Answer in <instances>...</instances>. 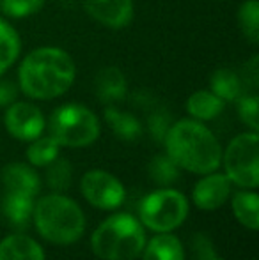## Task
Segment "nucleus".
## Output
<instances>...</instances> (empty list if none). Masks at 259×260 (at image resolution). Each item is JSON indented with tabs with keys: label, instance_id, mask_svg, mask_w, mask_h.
<instances>
[{
	"label": "nucleus",
	"instance_id": "obj_1",
	"mask_svg": "<svg viewBox=\"0 0 259 260\" xmlns=\"http://www.w3.org/2000/svg\"><path fill=\"white\" fill-rule=\"evenodd\" d=\"M75 78V60L57 46L32 50L18 68V87L31 100H55L71 89Z\"/></svg>",
	"mask_w": 259,
	"mask_h": 260
},
{
	"label": "nucleus",
	"instance_id": "obj_2",
	"mask_svg": "<svg viewBox=\"0 0 259 260\" xmlns=\"http://www.w3.org/2000/svg\"><path fill=\"white\" fill-rule=\"evenodd\" d=\"M163 142L167 156L188 172L210 174L220 165V144L215 135L195 119H183L170 124Z\"/></svg>",
	"mask_w": 259,
	"mask_h": 260
},
{
	"label": "nucleus",
	"instance_id": "obj_3",
	"mask_svg": "<svg viewBox=\"0 0 259 260\" xmlns=\"http://www.w3.org/2000/svg\"><path fill=\"white\" fill-rule=\"evenodd\" d=\"M32 214L39 234L50 243L71 244L85 230V218L78 204L59 193L43 197Z\"/></svg>",
	"mask_w": 259,
	"mask_h": 260
},
{
	"label": "nucleus",
	"instance_id": "obj_4",
	"mask_svg": "<svg viewBox=\"0 0 259 260\" xmlns=\"http://www.w3.org/2000/svg\"><path fill=\"white\" fill-rule=\"evenodd\" d=\"M146 234L130 214H114L93 234V250L103 260H135L142 253Z\"/></svg>",
	"mask_w": 259,
	"mask_h": 260
},
{
	"label": "nucleus",
	"instance_id": "obj_5",
	"mask_svg": "<svg viewBox=\"0 0 259 260\" xmlns=\"http://www.w3.org/2000/svg\"><path fill=\"white\" fill-rule=\"evenodd\" d=\"M50 137L64 147H87L100 137V120L83 105H63L50 117Z\"/></svg>",
	"mask_w": 259,
	"mask_h": 260
},
{
	"label": "nucleus",
	"instance_id": "obj_6",
	"mask_svg": "<svg viewBox=\"0 0 259 260\" xmlns=\"http://www.w3.org/2000/svg\"><path fill=\"white\" fill-rule=\"evenodd\" d=\"M188 216V202L176 189H158L146 197L140 207V221L155 232H170Z\"/></svg>",
	"mask_w": 259,
	"mask_h": 260
},
{
	"label": "nucleus",
	"instance_id": "obj_7",
	"mask_svg": "<svg viewBox=\"0 0 259 260\" xmlns=\"http://www.w3.org/2000/svg\"><path fill=\"white\" fill-rule=\"evenodd\" d=\"M225 175L243 188L259 184V138L256 131L242 133L227 145L224 154Z\"/></svg>",
	"mask_w": 259,
	"mask_h": 260
},
{
	"label": "nucleus",
	"instance_id": "obj_8",
	"mask_svg": "<svg viewBox=\"0 0 259 260\" xmlns=\"http://www.w3.org/2000/svg\"><path fill=\"white\" fill-rule=\"evenodd\" d=\"M82 193L91 206L105 211L118 209L125 202V188L112 174L103 170L87 172L82 177Z\"/></svg>",
	"mask_w": 259,
	"mask_h": 260
},
{
	"label": "nucleus",
	"instance_id": "obj_9",
	"mask_svg": "<svg viewBox=\"0 0 259 260\" xmlns=\"http://www.w3.org/2000/svg\"><path fill=\"white\" fill-rule=\"evenodd\" d=\"M4 124L11 137L23 142H32L45 131V115L36 105L27 101H14L7 106Z\"/></svg>",
	"mask_w": 259,
	"mask_h": 260
},
{
	"label": "nucleus",
	"instance_id": "obj_10",
	"mask_svg": "<svg viewBox=\"0 0 259 260\" xmlns=\"http://www.w3.org/2000/svg\"><path fill=\"white\" fill-rule=\"evenodd\" d=\"M85 13L108 28H125L133 20V0H82Z\"/></svg>",
	"mask_w": 259,
	"mask_h": 260
},
{
	"label": "nucleus",
	"instance_id": "obj_11",
	"mask_svg": "<svg viewBox=\"0 0 259 260\" xmlns=\"http://www.w3.org/2000/svg\"><path fill=\"white\" fill-rule=\"evenodd\" d=\"M231 193V181L224 174H211L200 179L194 188V202L199 209L215 211L222 207Z\"/></svg>",
	"mask_w": 259,
	"mask_h": 260
},
{
	"label": "nucleus",
	"instance_id": "obj_12",
	"mask_svg": "<svg viewBox=\"0 0 259 260\" xmlns=\"http://www.w3.org/2000/svg\"><path fill=\"white\" fill-rule=\"evenodd\" d=\"M2 182L7 191L23 193V195L36 197L41 188L39 175L32 167L25 163H11L2 170Z\"/></svg>",
	"mask_w": 259,
	"mask_h": 260
},
{
	"label": "nucleus",
	"instance_id": "obj_13",
	"mask_svg": "<svg viewBox=\"0 0 259 260\" xmlns=\"http://www.w3.org/2000/svg\"><path fill=\"white\" fill-rule=\"evenodd\" d=\"M128 83L123 71L116 66L103 68L96 76V94L101 103H119L126 98Z\"/></svg>",
	"mask_w": 259,
	"mask_h": 260
},
{
	"label": "nucleus",
	"instance_id": "obj_14",
	"mask_svg": "<svg viewBox=\"0 0 259 260\" xmlns=\"http://www.w3.org/2000/svg\"><path fill=\"white\" fill-rule=\"evenodd\" d=\"M0 260H45V253L31 237L9 236L0 243Z\"/></svg>",
	"mask_w": 259,
	"mask_h": 260
},
{
	"label": "nucleus",
	"instance_id": "obj_15",
	"mask_svg": "<svg viewBox=\"0 0 259 260\" xmlns=\"http://www.w3.org/2000/svg\"><path fill=\"white\" fill-rule=\"evenodd\" d=\"M210 90L213 94H217L224 103H231V101H236L243 94V80L233 69L220 68L211 75Z\"/></svg>",
	"mask_w": 259,
	"mask_h": 260
},
{
	"label": "nucleus",
	"instance_id": "obj_16",
	"mask_svg": "<svg viewBox=\"0 0 259 260\" xmlns=\"http://www.w3.org/2000/svg\"><path fill=\"white\" fill-rule=\"evenodd\" d=\"M225 108V103L211 90H197L187 100V112L195 120H211L218 117Z\"/></svg>",
	"mask_w": 259,
	"mask_h": 260
},
{
	"label": "nucleus",
	"instance_id": "obj_17",
	"mask_svg": "<svg viewBox=\"0 0 259 260\" xmlns=\"http://www.w3.org/2000/svg\"><path fill=\"white\" fill-rule=\"evenodd\" d=\"M105 120L110 126V129L114 131V135H118L121 140L135 142L140 138L142 124L131 113L121 112V110L114 108V106H107L105 108Z\"/></svg>",
	"mask_w": 259,
	"mask_h": 260
},
{
	"label": "nucleus",
	"instance_id": "obj_18",
	"mask_svg": "<svg viewBox=\"0 0 259 260\" xmlns=\"http://www.w3.org/2000/svg\"><path fill=\"white\" fill-rule=\"evenodd\" d=\"M144 260H185L183 244L176 236L162 232L149 241L144 251Z\"/></svg>",
	"mask_w": 259,
	"mask_h": 260
},
{
	"label": "nucleus",
	"instance_id": "obj_19",
	"mask_svg": "<svg viewBox=\"0 0 259 260\" xmlns=\"http://www.w3.org/2000/svg\"><path fill=\"white\" fill-rule=\"evenodd\" d=\"M21 52V38L18 30L7 20L0 18V78L14 66Z\"/></svg>",
	"mask_w": 259,
	"mask_h": 260
},
{
	"label": "nucleus",
	"instance_id": "obj_20",
	"mask_svg": "<svg viewBox=\"0 0 259 260\" xmlns=\"http://www.w3.org/2000/svg\"><path fill=\"white\" fill-rule=\"evenodd\" d=\"M34 206H36L34 197L23 195V193L7 191L2 209H4V214L7 216V219L13 225H25L31 219L32 212H34Z\"/></svg>",
	"mask_w": 259,
	"mask_h": 260
},
{
	"label": "nucleus",
	"instance_id": "obj_21",
	"mask_svg": "<svg viewBox=\"0 0 259 260\" xmlns=\"http://www.w3.org/2000/svg\"><path fill=\"white\" fill-rule=\"evenodd\" d=\"M233 211L238 221L247 229L256 230L259 225V197L252 191L236 193L233 199Z\"/></svg>",
	"mask_w": 259,
	"mask_h": 260
},
{
	"label": "nucleus",
	"instance_id": "obj_22",
	"mask_svg": "<svg viewBox=\"0 0 259 260\" xmlns=\"http://www.w3.org/2000/svg\"><path fill=\"white\" fill-rule=\"evenodd\" d=\"M61 145L52 137H38L27 149V159L34 167H48L59 156Z\"/></svg>",
	"mask_w": 259,
	"mask_h": 260
},
{
	"label": "nucleus",
	"instance_id": "obj_23",
	"mask_svg": "<svg viewBox=\"0 0 259 260\" xmlns=\"http://www.w3.org/2000/svg\"><path fill=\"white\" fill-rule=\"evenodd\" d=\"M238 25L242 34L252 45L259 41V2L245 0L238 9Z\"/></svg>",
	"mask_w": 259,
	"mask_h": 260
},
{
	"label": "nucleus",
	"instance_id": "obj_24",
	"mask_svg": "<svg viewBox=\"0 0 259 260\" xmlns=\"http://www.w3.org/2000/svg\"><path fill=\"white\" fill-rule=\"evenodd\" d=\"M149 174L155 182L162 186H169L180 177V167L169 156H155L149 165Z\"/></svg>",
	"mask_w": 259,
	"mask_h": 260
},
{
	"label": "nucleus",
	"instance_id": "obj_25",
	"mask_svg": "<svg viewBox=\"0 0 259 260\" xmlns=\"http://www.w3.org/2000/svg\"><path fill=\"white\" fill-rule=\"evenodd\" d=\"M45 6V0H0V11L4 16L13 18V20H23Z\"/></svg>",
	"mask_w": 259,
	"mask_h": 260
},
{
	"label": "nucleus",
	"instance_id": "obj_26",
	"mask_svg": "<svg viewBox=\"0 0 259 260\" xmlns=\"http://www.w3.org/2000/svg\"><path fill=\"white\" fill-rule=\"evenodd\" d=\"M257 96L256 94H242V96L236 100V110H238V115L242 119V122L245 126H249L252 131L257 133L259 127V105H257Z\"/></svg>",
	"mask_w": 259,
	"mask_h": 260
},
{
	"label": "nucleus",
	"instance_id": "obj_27",
	"mask_svg": "<svg viewBox=\"0 0 259 260\" xmlns=\"http://www.w3.org/2000/svg\"><path fill=\"white\" fill-rule=\"evenodd\" d=\"M46 179H48V184L52 186L55 191H64L69 186V179H71V167H69L68 159H63V157L57 156L55 159L48 165Z\"/></svg>",
	"mask_w": 259,
	"mask_h": 260
},
{
	"label": "nucleus",
	"instance_id": "obj_28",
	"mask_svg": "<svg viewBox=\"0 0 259 260\" xmlns=\"http://www.w3.org/2000/svg\"><path fill=\"white\" fill-rule=\"evenodd\" d=\"M170 127V117L165 112H158L149 119V131L155 140H163Z\"/></svg>",
	"mask_w": 259,
	"mask_h": 260
},
{
	"label": "nucleus",
	"instance_id": "obj_29",
	"mask_svg": "<svg viewBox=\"0 0 259 260\" xmlns=\"http://www.w3.org/2000/svg\"><path fill=\"white\" fill-rule=\"evenodd\" d=\"M194 250H195V253H197V257H199V260H222L217 253H215L211 241L208 239L206 236H203V234H197V236H195Z\"/></svg>",
	"mask_w": 259,
	"mask_h": 260
},
{
	"label": "nucleus",
	"instance_id": "obj_30",
	"mask_svg": "<svg viewBox=\"0 0 259 260\" xmlns=\"http://www.w3.org/2000/svg\"><path fill=\"white\" fill-rule=\"evenodd\" d=\"M18 94V85H14L13 82H0V106H9L11 103L16 101Z\"/></svg>",
	"mask_w": 259,
	"mask_h": 260
}]
</instances>
